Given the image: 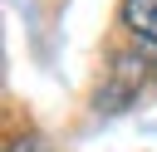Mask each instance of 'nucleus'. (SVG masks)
Instances as JSON below:
<instances>
[{
  "instance_id": "nucleus-1",
  "label": "nucleus",
  "mask_w": 157,
  "mask_h": 152,
  "mask_svg": "<svg viewBox=\"0 0 157 152\" xmlns=\"http://www.w3.org/2000/svg\"><path fill=\"white\" fill-rule=\"evenodd\" d=\"M147 74H152V59H147V54H118V59L108 64V78H103V88H98V108H108V113L128 108V103L142 93Z\"/></svg>"
},
{
  "instance_id": "nucleus-2",
  "label": "nucleus",
  "mask_w": 157,
  "mask_h": 152,
  "mask_svg": "<svg viewBox=\"0 0 157 152\" xmlns=\"http://www.w3.org/2000/svg\"><path fill=\"white\" fill-rule=\"evenodd\" d=\"M118 20L132 39H142V49L157 44V0H118Z\"/></svg>"
},
{
  "instance_id": "nucleus-3",
  "label": "nucleus",
  "mask_w": 157,
  "mask_h": 152,
  "mask_svg": "<svg viewBox=\"0 0 157 152\" xmlns=\"http://www.w3.org/2000/svg\"><path fill=\"white\" fill-rule=\"evenodd\" d=\"M5 152H34V137H15V142H10Z\"/></svg>"
},
{
  "instance_id": "nucleus-4",
  "label": "nucleus",
  "mask_w": 157,
  "mask_h": 152,
  "mask_svg": "<svg viewBox=\"0 0 157 152\" xmlns=\"http://www.w3.org/2000/svg\"><path fill=\"white\" fill-rule=\"evenodd\" d=\"M147 59H152V74H157V44H152V49H147Z\"/></svg>"
}]
</instances>
